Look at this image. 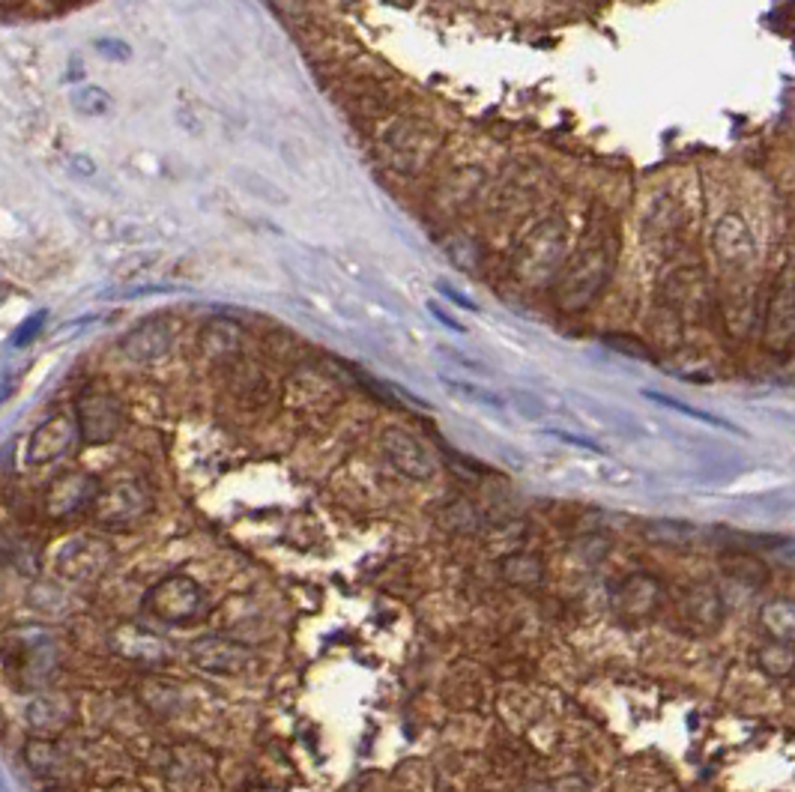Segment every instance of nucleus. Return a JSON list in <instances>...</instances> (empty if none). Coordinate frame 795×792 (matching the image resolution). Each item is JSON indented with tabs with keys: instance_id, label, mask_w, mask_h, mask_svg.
Here are the masks:
<instances>
[{
	"instance_id": "f257e3e1",
	"label": "nucleus",
	"mask_w": 795,
	"mask_h": 792,
	"mask_svg": "<svg viewBox=\"0 0 795 792\" xmlns=\"http://www.w3.org/2000/svg\"><path fill=\"white\" fill-rule=\"evenodd\" d=\"M619 255L614 228H595L586 234L580 249L566 260V267L556 278L554 299L563 311H586L593 306L595 296L602 294L604 285L610 281Z\"/></svg>"
},
{
	"instance_id": "f03ea898",
	"label": "nucleus",
	"mask_w": 795,
	"mask_h": 792,
	"mask_svg": "<svg viewBox=\"0 0 795 792\" xmlns=\"http://www.w3.org/2000/svg\"><path fill=\"white\" fill-rule=\"evenodd\" d=\"M563 267H566V228L556 219L541 221L520 242L515 273L529 287H541L554 276L559 278Z\"/></svg>"
},
{
	"instance_id": "7ed1b4c3",
	"label": "nucleus",
	"mask_w": 795,
	"mask_h": 792,
	"mask_svg": "<svg viewBox=\"0 0 795 792\" xmlns=\"http://www.w3.org/2000/svg\"><path fill=\"white\" fill-rule=\"evenodd\" d=\"M145 611L165 625H189V622L201 620L207 613V598H203V590L192 577L173 574V577H165L147 592Z\"/></svg>"
},
{
	"instance_id": "20e7f679",
	"label": "nucleus",
	"mask_w": 795,
	"mask_h": 792,
	"mask_svg": "<svg viewBox=\"0 0 795 792\" xmlns=\"http://www.w3.org/2000/svg\"><path fill=\"white\" fill-rule=\"evenodd\" d=\"M150 508H153L150 487L138 478H120L115 485H106L99 491L90 515L106 529H123V526L138 524Z\"/></svg>"
},
{
	"instance_id": "39448f33",
	"label": "nucleus",
	"mask_w": 795,
	"mask_h": 792,
	"mask_svg": "<svg viewBox=\"0 0 795 792\" xmlns=\"http://www.w3.org/2000/svg\"><path fill=\"white\" fill-rule=\"evenodd\" d=\"M115 560V547L99 535H76L58 547L54 554V568L63 581L87 583L97 581L106 574V568Z\"/></svg>"
},
{
	"instance_id": "423d86ee",
	"label": "nucleus",
	"mask_w": 795,
	"mask_h": 792,
	"mask_svg": "<svg viewBox=\"0 0 795 792\" xmlns=\"http://www.w3.org/2000/svg\"><path fill=\"white\" fill-rule=\"evenodd\" d=\"M76 419L81 439L90 446H102L111 439L120 437V430L126 428L123 404L117 402L111 392L87 389L76 404Z\"/></svg>"
},
{
	"instance_id": "0eeeda50",
	"label": "nucleus",
	"mask_w": 795,
	"mask_h": 792,
	"mask_svg": "<svg viewBox=\"0 0 795 792\" xmlns=\"http://www.w3.org/2000/svg\"><path fill=\"white\" fill-rule=\"evenodd\" d=\"M99 491H102V485L90 473L69 469L49 485L46 499H42V512L51 521H72L78 515H90Z\"/></svg>"
},
{
	"instance_id": "6e6552de",
	"label": "nucleus",
	"mask_w": 795,
	"mask_h": 792,
	"mask_svg": "<svg viewBox=\"0 0 795 792\" xmlns=\"http://www.w3.org/2000/svg\"><path fill=\"white\" fill-rule=\"evenodd\" d=\"M763 344L772 354H789L795 344V276L793 269H784L777 276L766 303V320H763Z\"/></svg>"
},
{
	"instance_id": "1a4fd4ad",
	"label": "nucleus",
	"mask_w": 795,
	"mask_h": 792,
	"mask_svg": "<svg viewBox=\"0 0 795 792\" xmlns=\"http://www.w3.org/2000/svg\"><path fill=\"white\" fill-rule=\"evenodd\" d=\"M380 449L389 461H392L395 469H401L404 476L419 478V482H428V478L437 473V464H434V455L425 449V443L419 437H413L410 430L404 428H389L380 437Z\"/></svg>"
},
{
	"instance_id": "9d476101",
	"label": "nucleus",
	"mask_w": 795,
	"mask_h": 792,
	"mask_svg": "<svg viewBox=\"0 0 795 792\" xmlns=\"http://www.w3.org/2000/svg\"><path fill=\"white\" fill-rule=\"evenodd\" d=\"M386 156L398 171L416 174L434 154V138L428 129L416 123H398L392 126L384 138Z\"/></svg>"
},
{
	"instance_id": "9b49d317",
	"label": "nucleus",
	"mask_w": 795,
	"mask_h": 792,
	"mask_svg": "<svg viewBox=\"0 0 795 792\" xmlns=\"http://www.w3.org/2000/svg\"><path fill=\"white\" fill-rule=\"evenodd\" d=\"M76 439H81V430H78V419H69V416H51L39 425L28 439V464L39 467V464H49V461L63 458L67 452H72Z\"/></svg>"
},
{
	"instance_id": "f8f14e48",
	"label": "nucleus",
	"mask_w": 795,
	"mask_h": 792,
	"mask_svg": "<svg viewBox=\"0 0 795 792\" xmlns=\"http://www.w3.org/2000/svg\"><path fill=\"white\" fill-rule=\"evenodd\" d=\"M664 602V583L655 574H632L619 583L614 604L619 616L628 622L649 620Z\"/></svg>"
},
{
	"instance_id": "ddd939ff",
	"label": "nucleus",
	"mask_w": 795,
	"mask_h": 792,
	"mask_svg": "<svg viewBox=\"0 0 795 792\" xmlns=\"http://www.w3.org/2000/svg\"><path fill=\"white\" fill-rule=\"evenodd\" d=\"M712 246H715V255H718L721 264H727V267H747L754 260V255H757L751 228H747V221L738 212L721 216L718 225H715V234H712Z\"/></svg>"
},
{
	"instance_id": "4468645a",
	"label": "nucleus",
	"mask_w": 795,
	"mask_h": 792,
	"mask_svg": "<svg viewBox=\"0 0 795 792\" xmlns=\"http://www.w3.org/2000/svg\"><path fill=\"white\" fill-rule=\"evenodd\" d=\"M682 616L690 628L697 631H718L724 622V595H721L712 583H699L690 586L682 598Z\"/></svg>"
},
{
	"instance_id": "2eb2a0df",
	"label": "nucleus",
	"mask_w": 795,
	"mask_h": 792,
	"mask_svg": "<svg viewBox=\"0 0 795 792\" xmlns=\"http://www.w3.org/2000/svg\"><path fill=\"white\" fill-rule=\"evenodd\" d=\"M168 347H171V326L165 324V320H145V324L135 326L132 333L120 341V350L129 359H135V363L159 359V356H165Z\"/></svg>"
},
{
	"instance_id": "dca6fc26",
	"label": "nucleus",
	"mask_w": 795,
	"mask_h": 792,
	"mask_svg": "<svg viewBox=\"0 0 795 792\" xmlns=\"http://www.w3.org/2000/svg\"><path fill=\"white\" fill-rule=\"evenodd\" d=\"M111 643H115V650L120 652L123 659L145 661V664L165 661L168 659V652H171V646H168L159 634L147 628H135V625H120V628L115 631Z\"/></svg>"
},
{
	"instance_id": "f3484780",
	"label": "nucleus",
	"mask_w": 795,
	"mask_h": 792,
	"mask_svg": "<svg viewBox=\"0 0 795 792\" xmlns=\"http://www.w3.org/2000/svg\"><path fill=\"white\" fill-rule=\"evenodd\" d=\"M72 717V706L67 697H39L30 703L28 721L33 730H42L46 735L60 733Z\"/></svg>"
},
{
	"instance_id": "a211bd4d",
	"label": "nucleus",
	"mask_w": 795,
	"mask_h": 792,
	"mask_svg": "<svg viewBox=\"0 0 795 792\" xmlns=\"http://www.w3.org/2000/svg\"><path fill=\"white\" fill-rule=\"evenodd\" d=\"M759 625L772 640L795 643V598H772L759 607Z\"/></svg>"
},
{
	"instance_id": "6ab92c4d",
	"label": "nucleus",
	"mask_w": 795,
	"mask_h": 792,
	"mask_svg": "<svg viewBox=\"0 0 795 792\" xmlns=\"http://www.w3.org/2000/svg\"><path fill=\"white\" fill-rule=\"evenodd\" d=\"M757 667L772 679H789L795 673V643L768 640L766 646H759Z\"/></svg>"
},
{
	"instance_id": "aec40b11",
	"label": "nucleus",
	"mask_w": 795,
	"mask_h": 792,
	"mask_svg": "<svg viewBox=\"0 0 795 792\" xmlns=\"http://www.w3.org/2000/svg\"><path fill=\"white\" fill-rule=\"evenodd\" d=\"M643 535L646 542L664 544V547H688L699 538V529L685 521H649Z\"/></svg>"
},
{
	"instance_id": "412c9836",
	"label": "nucleus",
	"mask_w": 795,
	"mask_h": 792,
	"mask_svg": "<svg viewBox=\"0 0 795 792\" xmlns=\"http://www.w3.org/2000/svg\"><path fill=\"white\" fill-rule=\"evenodd\" d=\"M724 572L738 583H751V586H763L768 581V563L759 560L757 554L747 551H736V554L724 556Z\"/></svg>"
},
{
	"instance_id": "4be33fe9",
	"label": "nucleus",
	"mask_w": 795,
	"mask_h": 792,
	"mask_svg": "<svg viewBox=\"0 0 795 792\" xmlns=\"http://www.w3.org/2000/svg\"><path fill=\"white\" fill-rule=\"evenodd\" d=\"M503 577L515 586H536L545 577V565L533 554H511L503 560Z\"/></svg>"
},
{
	"instance_id": "5701e85b",
	"label": "nucleus",
	"mask_w": 795,
	"mask_h": 792,
	"mask_svg": "<svg viewBox=\"0 0 795 792\" xmlns=\"http://www.w3.org/2000/svg\"><path fill=\"white\" fill-rule=\"evenodd\" d=\"M24 760L37 774H58L60 769V751L54 742H49L46 735H33L24 745Z\"/></svg>"
},
{
	"instance_id": "b1692460",
	"label": "nucleus",
	"mask_w": 795,
	"mask_h": 792,
	"mask_svg": "<svg viewBox=\"0 0 795 792\" xmlns=\"http://www.w3.org/2000/svg\"><path fill=\"white\" fill-rule=\"evenodd\" d=\"M72 108L81 111L85 117H102L115 108V102H111V96L102 87H81V90L72 93Z\"/></svg>"
},
{
	"instance_id": "393cba45",
	"label": "nucleus",
	"mask_w": 795,
	"mask_h": 792,
	"mask_svg": "<svg viewBox=\"0 0 795 792\" xmlns=\"http://www.w3.org/2000/svg\"><path fill=\"white\" fill-rule=\"evenodd\" d=\"M446 383H449V389L460 392V395H470V398H476V402L481 404H490V407H503V398L494 395V392L481 389V386H470V383H460V380H446Z\"/></svg>"
},
{
	"instance_id": "a878e982",
	"label": "nucleus",
	"mask_w": 795,
	"mask_h": 792,
	"mask_svg": "<svg viewBox=\"0 0 795 792\" xmlns=\"http://www.w3.org/2000/svg\"><path fill=\"white\" fill-rule=\"evenodd\" d=\"M768 556H772L777 565L795 568V538H775V542L768 544Z\"/></svg>"
},
{
	"instance_id": "bb28decb",
	"label": "nucleus",
	"mask_w": 795,
	"mask_h": 792,
	"mask_svg": "<svg viewBox=\"0 0 795 792\" xmlns=\"http://www.w3.org/2000/svg\"><path fill=\"white\" fill-rule=\"evenodd\" d=\"M607 344L610 347H616V350H623V354H628V356H634V359H649V350H646V344H640V341H634V338H623V335H610L607 338Z\"/></svg>"
},
{
	"instance_id": "cd10ccee",
	"label": "nucleus",
	"mask_w": 795,
	"mask_h": 792,
	"mask_svg": "<svg viewBox=\"0 0 795 792\" xmlns=\"http://www.w3.org/2000/svg\"><path fill=\"white\" fill-rule=\"evenodd\" d=\"M649 398H652V402H662V404H667V407H673V410H682V413H685V416H694V419L712 422V425H727V422L715 419V416H709V413H703V410H690V407H685V404H682V402H673V398H664V395H655V392H649Z\"/></svg>"
},
{
	"instance_id": "c85d7f7f",
	"label": "nucleus",
	"mask_w": 795,
	"mask_h": 792,
	"mask_svg": "<svg viewBox=\"0 0 795 792\" xmlns=\"http://www.w3.org/2000/svg\"><path fill=\"white\" fill-rule=\"evenodd\" d=\"M97 51L111 60H129V48H126V42H115V39H99Z\"/></svg>"
},
{
	"instance_id": "c756f323",
	"label": "nucleus",
	"mask_w": 795,
	"mask_h": 792,
	"mask_svg": "<svg viewBox=\"0 0 795 792\" xmlns=\"http://www.w3.org/2000/svg\"><path fill=\"white\" fill-rule=\"evenodd\" d=\"M550 792H589V783H586L584 778H577V774H572V778H563V781H556L554 786H550Z\"/></svg>"
},
{
	"instance_id": "7c9ffc66",
	"label": "nucleus",
	"mask_w": 795,
	"mask_h": 792,
	"mask_svg": "<svg viewBox=\"0 0 795 792\" xmlns=\"http://www.w3.org/2000/svg\"><path fill=\"white\" fill-rule=\"evenodd\" d=\"M440 294L446 296V299H451L455 306L464 308V311H479V306H476L473 299H467V296L458 294V290H451V287H449V285H443V281H440Z\"/></svg>"
},
{
	"instance_id": "2f4dec72",
	"label": "nucleus",
	"mask_w": 795,
	"mask_h": 792,
	"mask_svg": "<svg viewBox=\"0 0 795 792\" xmlns=\"http://www.w3.org/2000/svg\"><path fill=\"white\" fill-rule=\"evenodd\" d=\"M42 320H46V315H33V317H30L28 324H24V326H21V329H19V335H16V344H28L30 338L37 335V326L42 324Z\"/></svg>"
},
{
	"instance_id": "473e14b6",
	"label": "nucleus",
	"mask_w": 795,
	"mask_h": 792,
	"mask_svg": "<svg viewBox=\"0 0 795 792\" xmlns=\"http://www.w3.org/2000/svg\"><path fill=\"white\" fill-rule=\"evenodd\" d=\"M428 311H431V315L437 317V320H440L443 326H449V329H455V333H467V329H464V324H458V320H455V317L443 315V308L437 306V303H428Z\"/></svg>"
},
{
	"instance_id": "72a5a7b5",
	"label": "nucleus",
	"mask_w": 795,
	"mask_h": 792,
	"mask_svg": "<svg viewBox=\"0 0 795 792\" xmlns=\"http://www.w3.org/2000/svg\"><path fill=\"white\" fill-rule=\"evenodd\" d=\"M527 792H550V786H529Z\"/></svg>"
}]
</instances>
